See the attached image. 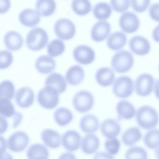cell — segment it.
Listing matches in <instances>:
<instances>
[{
    "label": "cell",
    "instance_id": "6da1fadb",
    "mask_svg": "<svg viewBox=\"0 0 159 159\" xmlns=\"http://www.w3.org/2000/svg\"><path fill=\"white\" fill-rule=\"evenodd\" d=\"M136 119L140 127L145 129H149L154 128L157 125L158 116L154 108L145 105L138 109L136 114Z\"/></svg>",
    "mask_w": 159,
    "mask_h": 159
},
{
    "label": "cell",
    "instance_id": "7a4b0ae2",
    "mask_svg": "<svg viewBox=\"0 0 159 159\" xmlns=\"http://www.w3.org/2000/svg\"><path fill=\"white\" fill-rule=\"evenodd\" d=\"M48 40V34L44 30L39 27H35L31 30L27 34L26 43L30 50L38 51L45 47Z\"/></svg>",
    "mask_w": 159,
    "mask_h": 159
},
{
    "label": "cell",
    "instance_id": "3957f363",
    "mask_svg": "<svg viewBox=\"0 0 159 159\" xmlns=\"http://www.w3.org/2000/svg\"><path fill=\"white\" fill-rule=\"evenodd\" d=\"M134 58L129 52L126 50L119 51L113 56L111 64L113 69L119 73H125L132 67Z\"/></svg>",
    "mask_w": 159,
    "mask_h": 159
},
{
    "label": "cell",
    "instance_id": "277c9868",
    "mask_svg": "<svg viewBox=\"0 0 159 159\" xmlns=\"http://www.w3.org/2000/svg\"><path fill=\"white\" fill-rule=\"evenodd\" d=\"M59 94L52 87L45 86L39 92L37 99L39 104L47 109H52L56 107L59 102Z\"/></svg>",
    "mask_w": 159,
    "mask_h": 159
},
{
    "label": "cell",
    "instance_id": "5b68a950",
    "mask_svg": "<svg viewBox=\"0 0 159 159\" xmlns=\"http://www.w3.org/2000/svg\"><path fill=\"white\" fill-rule=\"evenodd\" d=\"M134 89V83L131 79L128 76H122L115 80L113 85L112 91L117 97L125 98L131 95Z\"/></svg>",
    "mask_w": 159,
    "mask_h": 159
},
{
    "label": "cell",
    "instance_id": "8992f818",
    "mask_svg": "<svg viewBox=\"0 0 159 159\" xmlns=\"http://www.w3.org/2000/svg\"><path fill=\"white\" fill-rule=\"evenodd\" d=\"M75 109L80 113L89 111L93 107L94 99L93 94L86 90H81L74 95L72 101Z\"/></svg>",
    "mask_w": 159,
    "mask_h": 159
},
{
    "label": "cell",
    "instance_id": "52a82bcc",
    "mask_svg": "<svg viewBox=\"0 0 159 159\" xmlns=\"http://www.w3.org/2000/svg\"><path fill=\"white\" fill-rule=\"evenodd\" d=\"M55 34L58 37L64 40L72 38L75 33V27L74 24L70 20L60 19L55 23L54 26Z\"/></svg>",
    "mask_w": 159,
    "mask_h": 159
},
{
    "label": "cell",
    "instance_id": "ba28073f",
    "mask_svg": "<svg viewBox=\"0 0 159 159\" xmlns=\"http://www.w3.org/2000/svg\"><path fill=\"white\" fill-rule=\"evenodd\" d=\"M155 83L154 78L151 75L143 73L140 75L135 81V90L141 96H146L152 92Z\"/></svg>",
    "mask_w": 159,
    "mask_h": 159
},
{
    "label": "cell",
    "instance_id": "9c48e42d",
    "mask_svg": "<svg viewBox=\"0 0 159 159\" xmlns=\"http://www.w3.org/2000/svg\"><path fill=\"white\" fill-rule=\"evenodd\" d=\"M29 142V137L25 133L17 131L11 134L8 138L7 145L8 148L15 152H19L24 151Z\"/></svg>",
    "mask_w": 159,
    "mask_h": 159
},
{
    "label": "cell",
    "instance_id": "30bf717a",
    "mask_svg": "<svg viewBox=\"0 0 159 159\" xmlns=\"http://www.w3.org/2000/svg\"><path fill=\"white\" fill-rule=\"evenodd\" d=\"M139 21L134 13L127 11L123 13L119 20V24L122 30L127 33H133L137 30Z\"/></svg>",
    "mask_w": 159,
    "mask_h": 159
},
{
    "label": "cell",
    "instance_id": "8fae6325",
    "mask_svg": "<svg viewBox=\"0 0 159 159\" xmlns=\"http://www.w3.org/2000/svg\"><path fill=\"white\" fill-rule=\"evenodd\" d=\"M73 56L79 63L82 65H88L94 60L95 53L90 47L86 45H80L74 49Z\"/></svg>",
    "mask_w": 159,
    "mask_h": 159
},
{
    "label": "cell",
    "instance_id": "7c38bea8",
    "mask_svg": "<svg viewBox=\"0 0 159 159\" xmlns=\"http://www.w3.org/2000/svg\"><path fill=\"white\" fill-rule=\"evenodd\" d=\"M129 47L134 53L140 56L147 54L150 49V45L148 41L141 36H135L129 42Z\"/></svg>",
    "mask_w": 159,
    "mask_h": 159
},
{
    "label": "cell",
    "instance_id": "4fadbf2b",
    "mask_svg": "<svg viewBox=\"0 0 159 159\" xmlns=\"http://www.w3.org/2000/svg\"><path fill=\"white\" fill-rule=\"evenodd\" d=\"M34 95L33 90L30 87H25L19 89L16 93L15 100L20 107L26 108L33 103Z\"/></svg>",
    "mask_w": 159,
    "mask_h": 159
},
{
    "label": "cell",
    "instance_id": "5bb4252c",
    "mask_svg": "<svg viewBox=\"0 0 159 159\" xmlns=\"http://www.w3.org/2000/svg\"><path fill=\"white\" fill-rule=\"evenodd\" d=\"M111 30L110 24L105 21H99L93 26L91 31L92 39L95 42H100L109 35Z\"/></svg>",
    "mask_w": 159,
    "mask_h": 159
},
{
    "label": "cell",
    "instance_id": "9a60e30c",
    "mask_svg": "<svg viewBox=\"0 0 159 159\" xmlns=\"http://www.w3.org/2000/svg\"><path fill=\"white\" fill-rule=\"evenodd\" d=\"M81 138L80 134L74 130L65 132L62 137V144L66 150L71 152L78 150L80 146Z\"/></svg>",
    "mask_w": 159,
    "mask_h": 159
},
{
    "label": "cell",
    "instance_id": "2e32d148",
    "mask_svg": "<svg viewBox=\"0 0 159 159\" xmlns=\"http://www.w3.org/2000/svg\"><path fill=\"white\" fill-rule=\"evenodd\" d=\"M40 15L37 11L26 9L21 11L19 15V20L23 25L32 27L36 25L40 20Z\"/></svg>",
    "mask_w": 159,
    "mask_h": 159
},
{
    "label": "cell",
    "instance_id": "e0dca14e",
    "mask_svg": "<svg viewBox=\"0 0 159 159\" xmlns=\"http://www.w3.org/2000/svg\"><path fill=\"white\" fill-rule=\"evenodd\" d=\"M3 41L6 47L11 51H17L23 45V40L21 35L14 31H10L5 35Z\"/></svg>",
    "mask_w": 159,
    "mask_h": 159
},
{
    "label": "cell",
    "instance_id": "ac0fdd59",
    "mask_svg": "<svg viewBox=\"0 0 159 159\" xmlns=\"http://www.w3.org/2000/svg\"><path fill=\"white\" fill-rule=\"evenodd\" d=\"M102 134L108 138L115 137L120 133V125L116 120L108 119L104 120L100 125Z\"/></svg>",
    "mask_w": 159,
    "mask_h": 159
},
{
    "label": "cell",
    "instance_id": "d6986e66",
    "mask_svg": "<svg viewBox=\"0 0 159 159\" xmlns=\"http://www.w3.org/2000/svg\"><path fill=\"white\" fill-rule=\"evenodd\" d=\"M45 86H49L55 89L59 94L63 93L66 90L67 84L63 76L59 73H53L46 79Z\"/></svg>",
    "mask_w": 159,
    "mask_h": 159
},
{
    "label": "cell",
    "instance_id": "ffe728a7",
    "mask_svg": "<svg viewBox=\"0 0 159 159\" xmlns=\"http://www.w3.org/2000/svg\"><path fill=\"white\" fill-rule=\"evenodd\" d=\"M82 151L88 154L94 153L98 150L99 146V140L95 134H88L82 138L81 143Z\"/></svg>",
    "mask_w": 159,
    "mask_h": 159
},
{
    "label": "cell",
    "instance_id": "44dd1931",
    "mask_svg": "<svg viewBox=\"0 0 159 159\" xmlns=\"http://www.w3.org/2000/svg\"><path fill=\"white\" fill-rule=\"evenodd\" d=\"M55 60L51 57L46 55L38 57L35 63L37 70L41 73L47 74L52 72L56 67Z\"/></svg>",
    "mask_w": 159,
    "mask_h": 159
},
{
    "label": "cell",
    "instance_id": "7402d4cb",
    "mask_svg": "<svg viewBox=\"0 0 159 159\" xmlns=\"http://www.w3.org/2000/svg\"><path fill=\"white\" fill-rule=\"evenodd\" d=\"M95 79L100 85L107 87L110 85L115 79V75L113 71L107 67H101L97 71Z\"/></svg>",
    "mask_w": 159,
    "mask_h": 159
},
{
    "label": "cell",
    "instance_id": "603a6c76",
    "mask_svg": "<svg viewBox=\"0 0 159 159\" xmlns=\"http://www.w3.org/2000/svg\"><path fill=\"white\" fill-rule=\"evenodd\" d=\"M116 109L119 120L130 119L134 116L136 112L134 106L129 102L125 100H121L117 103Z\"/></svg>",
    "mask_w": 159,
    "mask_h": 159
},
{
    "label": "cell",
    "instance_id": "cb8c5ba5",
    "mask_svg": "<svg viewBox=\"0 0 159 159\" xmlns=\"http://www.w3.org/2000/svg\"><path fill=\"white\" fill-rule=\"evenodd\" d=\"M84 73L83 68L80 66L75 65L67 70L65 76L67 82L72 85H76L81 83L84 79Z\"/></svg>",
    "mask_w": 159,
    "mask_h": 159
},
{
    "label": "cell",
    "instance_id": "d4e9b609",
    "mask_svg": "<svg viewBox=\"0 0 159 159\" xmlns=\"http://www.w3.org/2000/svg\"><path fill=\"white\" fill-rule=\"evenodd\" d=\"M41 138L45 145L50 148H57L60 145L61 139L60 134L52 129H46L43 131Z\"/></svg>",
    "mask_w": 159,
    "mask_h": 159
},
{
    "label": "cell",
    "instance_id": "484cf974",
    "mask_svg": "<svg viewBox=\"0 0 159 159\" xmlns=\"http://www.w3.org/2000/svg\"><path fill=\"white\" fill-rule=\"evenodd\" d=\"M79 126L81 129L84 132L93 133L98 130L99 126V121L95 116L88 114L81 119Z\"/></svg>",
    "mask_w": 159,
    "mask_h": 159
},
{
    "label": "cell",
    "instance_id": "4316f807",
    "mask_svg": "<svg viewBox=\"0 0 159 159\" xmlns=\"http://www.w3.org/2000/svg\"><path fill=\"white\" fill-rule=\"evenodd\" d=\"M127 39L125 34L120 31H117L111 34L107 41L109 48L113 50L121 49L125 45Z\"/></svg>",
    "mask_w": 159,
    "mask_h": 159
},
{
    "label": "cell",
    "instance_id": "83f0119b",
    "mask_svg": "<svg viewBox=\"0 0 159 159\" xmlns=\"http://www.w3.org/2000/svg\"><path fill=\"white\" fill-rule=\"evenodd\" d=\"M35 8L40 15L48 17L54 12L56 4L54 0H37Z\"/></svg>",
    "mask_w": 159,
    "mask_h": 159
},
{
    "label": "cell",
    "instance_id": "f1b7e54d",
    "mask_svg": "<svg viewBox=\"0 0 159 159\" xmlns=\"http://www.w3.org/2000/svg\"><path fill=\"white\" fill-rule=\"evenodd\" d=\"M49 152L44 145L35 143L31 145L28 148L26 155L29 159H48Z\"/></svg>",
    "mask_w": 159,
    "mask_h": 159
},
{
    "label": "cell",
    "instance_id": "f546056e",
    "mask_svg": "<svg viewBox=\"0 0 159 159\" xmlns=\"http://www.w3.org/2000/svg\"><path fill=\"white\" fill-rule=\"evenodd\" d=\"M142 136L140 131L138 128L132 127L124 132L122 136V140L125 145L131 146L140 140Z\"/></svg>",
    "mask_w": 159,
    "mask_h": 159
},
{
    "label": "cell",
    "instance_id": "4dcf8cb0",
    "mask_svg": "<svg viewBox=\"0 0 159 159\" xmlns=\"http://www.w3.org/2000/svg\"><path fill=\"white\" fill-rule=\"evenodd\" d=\"M54 120L57 123L61 126H65L72 120L73 114L68 109L65 107L57 108L54 114Z\"/></svg>",
    "mask_w": 159,
    "mask_h": 159
},
{
    "label": "cell",
    "instance_id": "1f68e13d",
    "mask_svg": "<svg viewBox=\"0 0 159 159\" xmlns=\"http://www.w3.org/2000/svg\"><path fill=\"white\" fill-rule=\"evenodd\" d=\"M111 9L110 5L105 2H100L94 7L93 12L97 19L103 20L108 19L111 13Z\"/></svg>",
    "mask_w": 159,
    "mask_h": 159
},
{
    "label": "cell",
    "instance_id": "d6a6232c",
    "mask_svg": "<svg viewBox=\"0 0 159 159\" xmlns=\"http://www.w3.org/2000/svg\"><path fill=\"white\" fill-rule=\"evenodd\" d=\"M71 7L75 14L83 16L90 11L92 6L89 0H73Z\"/></svg>",
    "mask_w": 159,
    "mask_h": 159
},
{
    "label": "cell",
    "instance_id": "836d02e7",
    "mask_svg": "<svg viewBox=\"0 0 159 159\" xmlns=\"http://www.w3.org/2000/svg\"><path fill=\"white\" fill-rule=\"evenodd\" d=\"M65 50V45L62 40L56 39L51 41L48 44L47 51L51 57H55L62 54Z\"/></svg>",
    "mask_w": 159,
    "mask_h": 159
},
{
    "label": "cell",
    "instance_id": "e575fe53",
    "mask_svg": "<svg viewBox=\"0 0 159 159\" xmlns=\"http://www.w3.org/2000/svg\"><path fill=\"white\" fill-rule=\"evenodd\" d=\"M15 86L9 80H5L0 83V99H7L11 100L15 94Z\"/></svg>",
    "mask_w": 159,
    "mask_h": 159
},
{
    "label": "cell",
    "instance_id": "d590c367",
    "mask_svg": "<svg viewBox=\"0 0 159 159\" xmlns=\"http://www.w3.org/2000/svg\"><path fill=\"white\" fill-rule=\"evenodd\" d=\"M144 142L147 147L151 149L158 148L159 131L153 129L148 132L143 137Z\"/></svg>",
    "mask_w": 159,
    "mask_h": 159
},
{
    "label": "cell",
    "instance_id": "8d00e7d4",
    "mask_svg": "<svg viewBox=\"0 0 159 159\" xmlns=\"http://www.w3.org/2000/svg\"><path fill=\"white\" fill-rule=\"evenodd\" d=\"M16 111L10 100L0 99V115L5 118H9L14 115Z\"/></svg>",
    "mask_w": 159,
    "mask_h": 159
},
{
    "label": "cell",
    "instance_id": "74e56055",
    "mask_svg": "<svg viewBox=\"0 0 159 159\" xmlns=\"http://www.w3.org/2000/svg\"><path fill=\"white\" fill-rule=\"evenodd\" d=\"M126 159H147L148 154L143 148L138 146H133L129 148L125 153Z\"/></svg>",
    "mask_w": 159,
    "mask_h": 159
},
{
    "label": "cell",
    "instance_id": "f35d334b",
    "mask_svg": "<svg viewBox=\"0 0 159 159\" xmlns=\"http://www.w3.org/2000/svg\"><path fill=\"white\" fill-rule=\"evenodd\" d=\"M104 148L108 153L112 156L115 155L120 149V141L115 137L108 139L105 141Z\"/></svg>",
    "mask_w": 159,
    "mask_h": 159
},
{
    "label": "cell",
    "instance_id": "ab89813d",
    "mask_svg": "<svg viewBox=\"0 0 159 159\" xmlns=\"http://www.w3.org/2000/svg\"><path fill=\"white\" fill-rule=\"evenodd\" d=\"M13 60V56L11 52L7 50L0 51V69L9 67L12 64Z\"/></svg>",
    "mask_w": 159,
    "mask_h": 159
},
{
    "label": "cell",
    "instance_id": "60d3db41",
    "mask_svg": "<svg viewBox=\"0 0 159 159\" xmlns=\"http://www.w3.org/2000/svg\"><path fill=\"white\" fill-rule=\"evenodd\" d=\"M110 3L114 10L119 12H123L129 7L130 0H111Z\"/></svg>",
    "mask_w": 159,
    "mask_h": 159
},
{
    "label": "cell",
    "instance_id": "b9f144b4",
    "mask_svg": "<svg viewBox=\"0 0 159 159\" xmlns=\"http://www.w3.org/2000/svg\"><path fill=\"white\" fill-rule=\"evenodd\" d=\"M131 6L136 12H142L148 7L150 0H131Z\"/></svg>",
    "mask_w": 159,
    "mask_h": 159
},
{
    "label": "cell",
    "instance_id": "7bdbcfd3",
    "mask_svg": "<svg viewBox=\"0 0 159 159\" xmlns=\"http://www.w3.org/2000/svg\"><path fill=\"white\" fill-rule=\"evenodd\" d=\"M7 146L6 140L0 135V159L12 158L11 156L6 151Z\"/></svg>",
    "mask_w": 159,
    "mask_h": 159
},
{
    "label": "cell",
    "instance_id": "ee69618b",
    "mask_svg": "<svg viewBox=\"0 0 159 159\" xmlns=\"http://www.w3.org/2000/svg\"><path fill=\"white\" fill-rule=\"evenodd\" d=\"M149 14L152 19L156 21H158V4H153L150 7Z\"/></svg>",
    "mask_w": 159,
    "mask_h": 159
},
{
    "label": "cell",
    "instance_id": "f6af8a7d",
    "mask_svg": "<svg viewBox=\"0 0 159 159\" xmlns=\"http://www.w3.org/2000/svg\"><path fill=\"white\" fill-rule=\"evenodd\" d=\"M10 7V0H0V14L6 13Z\"/></svg>",
    "mask_w": 159,
    "mask_h": 159
},
{
    "label": "cell",
    "instance_id": "bcb514c9",
    "mask_svg": "<svg viewBox=\"0 0 159 159\" xmlns=\"http://www.w3.org/2000/svg\"><path fill=\"white\" fill-rule=\"evenodd\" d=\"M22 115L20 113L16 111L13 116V121L12 126L13 128H15L18 126L22 120Z\"/></svg>",
    "mask_w": 159,
    "mask_h": 159
},
{
    "label": "cell",
    "instance_id": "7dc6e473",
    "mask_svg": "<svg viewBox=\"0 0 159 159\" xmlns=\"http://www.w3.org/2000/svg\"><path fill=\"white\" fill-rule=\"evenodd\" d=\"M8 127V124L6 119L0 116V134L4 133Z\"/></svg>",
    "mask_w": 159,
    "mask_h": 159
},
{
    "label": "cell",
    "instance_id": "c3c4849f",
    "mask_svg": "<svg viewBox=\"0 0 159 159\" xmlns=\"http://www.w3.org/2000/svg\"><path fill=\"white\" fill-rule=\"evenodd\" d=\"M95 158H113L112 156L106 152H99L96 154Z\"/></svg>",
    "mask_w": 159,
    "mask_h": 159
}]
</instances>
